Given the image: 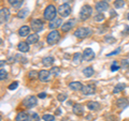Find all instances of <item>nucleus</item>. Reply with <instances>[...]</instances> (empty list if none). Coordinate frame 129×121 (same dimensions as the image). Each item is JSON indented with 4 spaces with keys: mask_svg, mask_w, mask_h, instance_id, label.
<instances>
[{
    "mask_svg": "<svg viewBox=\"0 0 129 121\" xmlns=\"http://www.w3.org/2000/svg\"><path fill=\"white\" fill-rule=\"evenodd\" d=\"M56 14H57V11H56V8L53 5H50L46 7V9L44 10V13H43V17L44 19L46 21H52L56 17Z\"/></svg>",
    "mask_w": 129,
    "mask_h": 121,
    "instance_id": "1",
    "label": "nucleus"
},
{
    "mask_svg": "<svg viewBox=\"0 0 129 121\" xmlns=\"http://www.w3.org/2000/svg\"><path fill=\"white\" fill-rule=\"evenodd\" d=\"M90 34H91V30L86 27H79L74 31V37L78 39H85L87 37H89Z\"/></svg>",
    "mask_w": 129,
    "mask_h": 121,
    "instance_id": "2",
    "label": "nucleus"
},
{
    "mask_svg": "<svg viewBox=\"0 0 129 121\" xmlns=\"http://www.w3.org/2000/svg\"><path fill=\"white\" fill-rule=\"evenodd\" d=\"M91 14H92V8L88 5L83 6L82 9H81V12H80L81 21H87V19L91 16Z\"/></svg>",
    "mask_w": 129,
    "mask_h": 121,
    "instance_id": "3",
    "label": "nucleus"
},
{
    "mask_svg": "<svg viewBox=\"0 0 129 121\" xmlns=\"http://www.w3.org/2000/svg\"><path fill=\"white\" fill-rule=\"evenodd\" d=\"M59 40H60V33L56 29L55 30H52L50 33H48L47 38H46L47 44H50V45H54V44L58 43Z\"/></svg>",
    "mask_w": 129,
    "mask_h": 121,
    "instance_id": "4",
    "label": "nucleus"
},
{
    "mask_svg": "<svg viewBox=\"0 0 129 121\" xmlns=\"http://www.w3.org/2000/svg\"><path fill=\"white\" fill-rule=\"evenodd\" d=\"M23 105L26 108H29V109L32 107H35L36 105H37V98L34 96V95L27 96V98H25L23 100Z\"/></svg>",
    "mask_w": 129,
    "mask_h": 121,
    "instance_id": "5",
    "label": "nucleus"
},
{
    "mask_svg": "<svg viewBox=\"0 0 129 121\" xmlns=\"http://www.w3.org/2000/svg\"><path fill=\"white\" fill-rule=\"evenodd\" d=\"M57 12L61 17H67V16H69L70 13H71V8L68 3H63V5L59 6Z\"/></svg>",
    "mask_w": 129,
    "mask_h": 121,
    "instance_id": "6",
    "label": "nucleus"
},
{
    "mask_svg": "<svg viewBox=\"0 0 129 121\" xmlns=\"http://www.w3.org/2000/svg\"><path fill=\"white\" fill-rule=\"evenodd\" d=\"M82 93L84 95H90V94H94L96 92V86L94 84H89V85H85L83 86V88L81 89Z\"/></svg>",
    "mask_w": 129,
    "mask_h": 121,
    "instance_id": "7",
    "label": "nucleus"
},
{
    "mask_svg": "<svg viewBox=\"0 0 129 121\" xmlns=\"http://www.w3.org/2000/svg\"><path fill=\"white\" fill-rule=\"evenodd\" d=\"M43 22L41 21V19H34V21L31 22V29L34 30L35 32H40L43 30Z\"/></svg>",
    "mask_w": 129,
    "mask_h": 121,
    "instance_id": "8",
    "label": "nucleus"
},
{
    "mask_svg": "<svg viewBox=\"0 0 129 121\" xmlns=\"http://www.w3.org/2000/svg\"><path fill=\"white\" fill-rule=\"evenodd\" d=\"M9 17H10L9 9H7V8H1V10H0V23L1 24L7 23L9 21Z\"/></svg>",
    "mask_w": 129,
    "mask_h": 121,
    "instance_id": "9",
    "label": "nucleus"
},
{
    "mask_svg": "<svg viewBox=\"0 0 129 121\" xmlns=\"http://www.w3.org/2000/svg\"><path fill=\"white\" fill-rule=\"evenodd\" d=\"M82 58L84 61H90L95 58V53L91 48H86L85 50L83 51V55H82Z\"/></svg>",
    "mask_w": 129,
    "mask_h": 121,
    "instance_id": "10",
    "label": "nucleus"
},
{
    "mask_svg": "<svg viewBox=\"0 0 129 121\" xmlns=\"http://www.w3.org/2000/svg\"><path fill=\"white\" fill-rule=\"evenodd\" d=\"M95 9L99 12V13H102L104 11H108L109 10V3L106 1H99L96 3V7Z\"/></svg>",
    "mask_w": 129,
    "mask_h": 121,
    "instance_id": "11",
    "label": "nucleus"
},
{
    "mask_svg": "<svg viewBox=\"0 0 129 121\" xmlns=\"http://www.w3.org/2000/svg\"><path fill=\"white\" fill-rule=\"evenodd\" d=\"M50 77H51V72H48L46 70H42L39 72V79L41 80V82L46 83L50 80Z\"/></svg>",
    "mask_w": 129,
    "mask_h": 121,
    "instance_id": "12",
    "label": "nucleus"
},
{
    "mask_svg": "<svg viewBox=\"0 0 129 121\" xmlns=\"http://www.w3.org/2000/svg\"><path fill=\"white\" fill-rule=\"evenodd\" d=\"M60 25H61V18L59 17H55L54 19H52V21L50 22V24H48V27L51 28V29L55 30L57 27H59Z\"/></svg>",
    "mask_w": 129,
    "mask_h": 121,
    "instance_id": "13",
    "label": "nucleus"
},
{
    "mask_svg": "<svg viewBox=\"0 0 129 121\" xmlns=\"http://www.w3.org/2000/svg\"><path fill=\"white\" fill-rule=\"evenodd\" d=\"M74 19H70V21H68V22H66L63 24V25L61 26V30L63 31V32H68V31H70L71 29H72V27H73V25H74Z\"/></svg>",
    "mask_w": 129,
    "mask_h": 121,
    "instance_id": "14",
    "label": "nucleus"
},
{
    "mask_svg": "<svg viewBox=\"0 0 129 121\" xmlns=\"http://www.w3.org/2000/svg\"><path fill=\"white\" fill-rule=\"evenodd\" d=\"M15 121H29V115L25 111H19L15 117Z\"/></svg>",
    "mask_w": 129,
    "mask_h": 121,
    "instance_id": "15",
    "label": "nucleus"
},
{
    "mask_svg": "<svg viewBox=\"0 0 129 121\" xmlns=\"http://www.w3.org/2000/svg\"><path fill=\"white\" fill-rule=\"evenodd\" d=\"M83 105L82 104H79V103H75L73 107H72V110H73V112L75 115H78V116H81V115H83Z\"/></svg>",
    "mask_w": 129,
    "mask_h": 121,
    "instance_id": "16",
    "label": "nucleus"
},
{
    "mask_svg": "<svg viewBox=\"0 0 129 121\" xmlns=\"http://www.w3.org/2000/svg\"><path fill=\"white\" fill-rule=\"evenodd\" d=\"M17 48L19 51L22 53H27L29 50V43L28 42H19L18 45H17Z\"/></svg>",
    "mask_w": 129,
    "mask_h": 121,
    "instance_id": "17",
    "label": "nucleus"
},
{
    "mask_svg": "<svg viewBox=\"0 0 129 121\" xmlns=\"http://www.w3.org/2000/svg\"><path fill=\"white\" fill-rule=\"evenodd\" d=\"M29 31H30V29H29V27L28 26H22L18 29V34L21 35V37H28Z\"/></svg>",
    "mask_w": 129,
    "mask_h": 121,
    "instance_id": "18",
    "label": "nucleus"
},
{
    "mask_svg": "<svg viewBox=\"0 0 129 121\" xmlns=\"http://www.w3.org/2000/svg\"><path fill=\"white\" fill-rule=\"evenodd\" d=\"M116 105H117L119 108H125L128 106V100L125 98H120L116 101Z\"/></svg>",
    "mask_w": 129,
    "mask_h": 121,
    "instance_id": "19",
    "label": "nucleus"
},
{
    "mask_svg": "<svg viewBox=\"0 0 129 121\" xmlns=\"http://www.w3.org/2000/svg\"><path fill=\"white\" fill-rule=\"evenodd\" d=\"M87 107H88V109L95 111V110H98L99 108H100V104L95 102V101H91V102H88L87 103Z\"/></svg>",
    "mask_w": 129,
    "mask_h": 121,
    "instance_id": "20",
    "label": "nucleus"
},
{
    "mask_svg": "<svg viewBox=\"0 0 129 121\" xmlns=\"http://www.w3.org/2000/svg\"><path fill=\"white\" fill-rule=\"evenodd\" d=\"M39 41V35L36 34V33H32L30 35H28L27 37V42L29 44H35Z\"/></svg>",
    "mask_w": 129,
    "mask_h": 121,
    "instance_id": "21",
    "label": "nucleus"
},
{
    "mask_svg": "<svg viewBox=\"0 0 129 121\" xmlns=\"http://www.w3.org/2000/svg\"><path fill=\"white\" fill-rule=\"evenodd\" d=\"M54 58L53 57H51V56H48V57H45V58H43L42 60V63H43V66L44 67H50L52 66V64L54 63Z\"/></svg>",
    "mask_w": 129,
    "mask_h": 121,
    "instance_id": "22",
    "label": "nucleus"
},
{
    "mask_svg": "<svg viewBox=\"0 0 129 121\" xmlns=\"http://www.w3.org/2000/svg\"><path fill=\"white\" fill-rule=\"evenodd\" d=\"M69 86H70V88H71V89L73 90V91L81 90V89L83 88V85L81 84L80 82H73V83H71V84L69 85Z\"/></svg>",
    "mask_w": 129,
    "mask_h": 121,
    "instance_id": "23",
    "label": "nucleus"
},
{
    "mask_svg": "<svg viewBox=\"0 0 129 121\" xmlns=\"http://www.w3.org/2000/svg\"><path fill=\"white\" fill-rule=\"evenodd\" d=\"M95 73V71H94V69L90 68V67H88L86 69H84L83 70V74L86 76V77H90V76H92Z\"/></svg>",
    "mask_w": 129,
    "mask_h": 121,
    "instance_id": "24",
    "label": "nucleus"
},
{
    "mask_svg": "<svg viewBox=\"0 0 129 121\" xmlns=\"http://www.w3.org/2000/svg\"><path fill=\"white\" fill-rule=\"evenodd\" d=\"M125 88H126L125 84H118L117 86H116L114 89H113V93H114V94H117V93H119L120 91H123Z\"/></svg>",
    "mask_w": 129,
    "mask_h": 121,
    "instance_id": "25",
    "label": "nucleus"
},
{
    "mask_svg": "<svg viewBox=\"0 0 129 121\" xmlns=\"http://www.w3.org/2000/svg\"><path fill=\"white\" fill-rule=\"evenodd\" d=\"M28 13H29V11H28V9H22L21 11L18 12L17 17H18V18H25L26 16L28 15Z\"/></svg>",
    "mask_w": 129,
    "mask_h": 121,
    "instance_id": "26",
    "label": "nucleus"
},
{
    "mask_svg": "<svg viewBox=\"0 0 129 121\" xmlns=\"http://www.w3.org/2000/svg\"><path fill=\"white\" fill-rule=\"evenodd\" d=\"M29 120H31V121H39L40 120V117H39V115L37 114V112H29Z\"/></svg>",
    "mask_w": 129,
    "mask_h": 121,
    "instance_id": "27",
    "label": "nucleus"
},
{
    "mask_svg": "<svg viewBox=\"0 0 129 121\" xmlns=\"http://www.w3.org/2000/svg\"><path fill=\"white\" fill-rule=\"evenodd\" d=\"M125 5V1L124 0H116L114 1V8L115 9H120V8H123Z\"/></svg>",
    "mask_w": 129,
    "mask_h": 121,
    "instance_id": "28",
    "label": "nucleus"
},
{
    "mask_svg": "<svg viewBox=\"0 0 129 121\" xmlns=\"http://www.w3.org/2000/svg\"><path fill=\"white\" fill-rule=\"evenodd\" d=\"M23 2H24V0H15V1L12 3V7L13 8H15V9H19V8L22 7V5H23Z\"/></svg>",
    "mask_w": 129,
    "mask_h": 121,
    "instance_id": "29",
    "label": "nucleus"
},
{
    "mask_svg": "<svg viewBox=\"0 0 129 121\" xmlns=\"http://www.w3.org/2000/svg\"><path fill=\"white\" fill-rule=\"evenodd\" d=\"M28 76H29L30 79H36V78H39V73L37 71H30L28 73Z\"/></svg>",
    "mask_w": 129,
    "mask_h": 121,
    "instance_id": "30",
    "label": "nucleus"
},
{
    "mask_svg": "<svg viewBox=\"0 0 129 121\" xmlns=\"http://www.w3.org/2000/svg\"><path fill=\"white\" fill-rule=\"evenodd\" d=\"M42 119H43L44 121H54V120H55V117L52 116V115H50V114H45V115L42 116Z\"/></svg>",
    "mask_w": 129,
    "mask_h": 121,
    "instance_id": "31",
    "label": "nucleus"
},
{
    "mask_svg": "<svg viewBox=\"0 0 129 121\" xmlns=\"http://www.w3.org/2000/svg\"><path fill=\"white\" fill-rule=\"evenodd\" d=\"M8 77V73L5 71V69L1 68V70H0V79L3 80V79H6Z\"/></svg>",
    "mask_w": 129,
    "mask_h": 121,
    "instance_id": "32",
    "label": "nucleus"
},
{
    "mask_svg": "<svg viewBox=\"0 0 129 121\" xmlns=\"http://www.w3.org/2000/svg\"><path fill=\"white\" fill-rule=\"evenodd\" d=\"M104 19V15L102 13H98L95 15V21L96 22H102Z\"/></svg>",
    "mask_w": 129,
    "mask_h": 121,
    "instance_id": "33",
    "label": "nucleus"
},
{
    "mask_svg": "<svg viewBox=\"0 0 129 121\" xmlns=\"http://www.w3.org/2000/svg\"><path fill=\"white\" fill-rule=\"evenodd\" d=\"M118 69H119L118 64L116 63V61H114V62L112 63V66H111V71L112 72H115V71H118Z\"/></svg>",
    "mask_w": 129,
    "mask_h": 121,
    "instance_id": "34",
    "label": "nucleus"
},
{
    "mask_svg": "<svg viewBox=\"0 0 129 121\" xmlns=\"http://www.w3.org/2000/svg\"><path fill=\"white\" fill-rule=\"evenodd\" d=\"M67 94H58L57 95V100L59 101V102H63L64 100H67Z\"/></svg>",
    "mask_w": 129,
    "mask_h": 121,
    "instance_id": "35",
    "label": "nucleus"
},
{
    "mask_svg": "<svg viewBox=\"0 0 129 121\" xmlns=\"http://www.w3.org/2000/svg\"><path fill=\"white\" fill-rule=\"evenodd\" d=\"M17 86H18V83H17V82H14V83H12L10 86H9V89H10V90H14V89H16V88H17Z\"/></svg>",
    "mask_w": 129,
    "mask_h": 121,
    "instance_id": "36",
    "label": "nucleus"
},
{
    "mask_svg": "<svg viewBox=\"0 0 129 121\" xmlns=\"http://www.w3.org/2000/svg\"><path fill=\"white\" fill-rule=\"evenodd\" d=\"M120 51V47H118L117 49H115L114 51H112V53H110V54H108L107 55V57H111V56H114V55H117L118 53Z\"/></svg>",
    "mask_w": 129,
    "mask_h": 121,
    "instance_id": "37",
    "label": "nucleus"
},
{
    "mask_svg": "<svg viewBox=\"0 0 129 121\" xmlns=\"http://www.w3.org/2000/svg\"><path fill=\"white\" fill-rule=\"evenodd\" d=\"M51 73H52V74H54V75L58 74V73H59V68H57V67H54V68H52V70H51Z\"/></svg>",
    "mask_w": 129,
    "mask_h": 121,
    "instance_id": "38",
    "label": "nucleus"
},
{
    "mask_svg": "<svg viewBox=\"0 0 129 121\" xmlns=\"http://www.w3.org/2000/svg\"><path fill=\"white\" fill-rule=\"evenodd\" d=\"M122 64H123V68H125V67H129V63H128L127 60H123V61H122Z\"/></svg>",
    "mask_w": 129,
    "mask_h": 121,
    "instance_id": "39",
    "label": "nucleus"
},
{
    "mask_svg": "<svg viewBox=\"0 0 129 121\" xmlns=\"http://www.w3.org/2000/svg\"><path fill=\"white\" fill-rule=\"evenodd\" d=\"M45 96H46V94L44 93V92H42V93H39V98H40V99H44Z\"/></svg>",
    "mask_w": 129,
    "mask_h": 121,
    "instance_id": "40",
    "label": "nucleus"
},
{
    "mask_svg": "<svg viewBox=\"0 0 129 121\" xmlns=\"http://www.w3.org/2000/svg\"><path fill=\"white\" fill-rule=\"evenodd\" d=\"M55 114L56 115H60V114H61V109H60V108H57V109H56V111H55Z\"/></svg>",
    "mask_w": 129,
    "mask_h": 121,
    "instance_id": "41",
    "label": "nucleus"
},
{
    "mask_svg": "<svg viewBox=\"0 0 129 121\" xmlns=\"http://www.w3.org/2000/svg\"><path fill=\"white\" fill-rule=\"evenodd\" d=\"M128 32H129V27L126 26V27H125V29H124V32H123V33H128Z\"/></svg>",
    "mask_w": 129,
    "mask_h": 121,
    "instance_id": "42",
    "label": "nucleus"
},
{
    "mask_svg": "<svg viewBox=\"0 0 129 121\" xmlns=\"http://www.w3.org/2000/svg\"><path fill=\"white\" fill-rule=\"evenodd\" d=\"M72 1H73V0H63V3H70Z\"/></svg>",
    "mask_w": 129,
    "mask_h": 121,
    "instance_id": "43",
    "label": "nucleus"
},
{
    "mask_svg": "<svg viewBox=\"0 0 129 121\" xmlns=\"http://www.w3.org/2000/svg\"><path fill=\"white\" fill-rule=\"evenodd\" d=\"M8 1H9V3H10V5H12V3H13V2L15 1V0H8Z\"/></svg>",
    "mask_w": 129,
    "mask_h": 121,
    "instance_id": "44",
    "label": "nucleus"
},
{
    "mask_svg": "<svg viewBox=\"0 0 129 121\" xmlns=\"http://www.w3.org/2000/svg\"><path fill=\"white\" fill-rule=\"evenodd\" d=\"M102 1H106V2H109V1H110V0H102Z\"/></svg>",
    "mask_w": 129,
    "mask_h": 121,
    "instance_id": "45",
    "label": "nucleus"
},
{
    "mask_svg": "<svg viewBox=\"0 0 129 121\" xmlns=\"http://www.w3.org/2000/svg\"><path fill=\"white\" fill-rule=\"evenodd\" d=\"M127 18H128V21H129V13L127 14Z\"/></svg>",
    "mask_w": 129,
    "mask_h": 121,
    "instance_id": "46",
    "label": "nucleus"
},
{
    "mask_svg": "<svg viewBox=\"0 0 129 121\" xmlns=\"http://www.w3.org/2000/svg\"><path fill=\"white\" fill-rule=\"evenodd\" d=\"M54 1H56V0H54Z\"/></svg>",
    "mask_w": 129,
    "mask_h": 121,
    "instance_id": "47",
    "label": "nucleus"
}]
</instances>
